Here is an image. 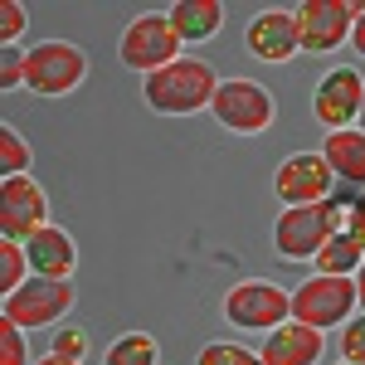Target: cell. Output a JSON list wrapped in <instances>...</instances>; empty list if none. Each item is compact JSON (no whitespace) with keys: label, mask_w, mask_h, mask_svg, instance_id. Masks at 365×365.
I'll return each mask as SVG.
<instances>
[{"label":"cell","mask_w":365,"mask_h":365,"mask_svg":"<svg viewBox=\"0 0 365 365\" xmlns=\"http://www.w3.org/2000/svg\"><path fill=\"white\" fill-rule=\"evenodd\" d=\"M220 83H225V78H220L205 58H175L170 68L141 78V98H146L151 113H161V117H195L200 108L215 103Z\"/></svg>","instance_id":"1"},{"label":"cell","mask_w":365,"mask_h":365,"mask_svg":"<svg viewBox=\"0 0 365 365\" xmlns=\"http://www.w3.org/2000/svg\"><path fill=\"white\" fill-rule=\"evenodd\" d=\"M346 229V200H322V205H292L273 225V249L287 263H317L327 239Z\"/></svg>","instance_id":"2"},{"label":"cell","mask_w":365,"mask_h":365,"mask_svg":"<svg viewBox=\"0 0 365 365\" xmlns=\"http://www.w3.org/2000/svg\"><path fill=\"white\" fill-rule=\"evenodd\" d=\"M185 44H180V34H175V25H170V15H161V10H141V15H132L127 25H122V39H117V58H122V68H137L141 78H151V73H161V68H170Z\"/></svg>","instance_id":"3"},{"label":"cell","mask_w":365,"mask_h":365,"mask_svg":"<svg viewBox=\"0 0 365 365\" xmlns=\"http://www.w3.org/2000/svg\"><path fill=\"white\" fill-rule=\"evenodd\" d=\"M88 78V54L73 39H44L25 49V88L39 98H68Z\"/></svg>","instance_id":"4"},{"label":"cell","mask_w":365,"mask_h":365,"mask_svg":"<svg viewBox=\"0 0 365 365\" xmlns=\"http://www.w3.org/2000/svg\"><path fill=\"white\" fill-rule=\"evenodd\" d=\"M361 307V292H356V278H331V273H312L292 287V322L302 327H346Z\"/></svg>","instance_id":"5"},{"label":"cell","mask_w":365,"mask_h":365,"mask_svg":"<svg viewBox=\"0 0 365 365\" xmlns=\"http://www.w3.org/2000/svg\"><path fill=\"white\" fill-rule=\"evenodd\" d=\"M225 322L239 327V331H273L282 322H292V292L278 287L268 278H249V282H234L225 292Z\"/></svg>","instance_id":"6"},{"label":"cell","mask_w":365,"mask_h":365,"mask_svg":"<svg viewBox=\"0 0 365 365\" xmlns=\"http://www.w3.org/2000/svg\"><path fill=\"white\" fill-rule=\"evenodd\" d=\"M210 113H215V122H220L225 132L258 137V132H268V127H273L278 103H273V93H268V88L253 83V78H225L220 93H215V103H210Z\"/></svg>","instance_id":"7"},{"label":"cell","mask_w":365,"mask_h":365,"mask_svg":"<svg viewBox=\"0 0 365 365\" xmlns=\"http://www.w3.org/2000/svg\"><path fill=\"white\" fill-rule=\"evenodd\" d=\"M73 302H78L73 282L29 278L25 287H15V292L5 297L0 317H5V322H15V327H25V331H44V327H58V322L73 312Z\"/></svg>","instance_id":"8"},{"label":"cell","mask_w":365,"mask_h":365,"mask_svg":"<svg viewBox=\"0 0 365 365\" xmlns=\"http://www.w3.org/2000/svg\"><path fill=\"white\" fill-rule=\"evenodd\" d=\"M365 5L356 0H302L292 15H297V39H302V54H331L351 39L356 15Z\"/></svg>","instance_id":"9"},{"label":"cell","mask_w":365,"mask_h":365,"mask_svg":"<svg viewBox=\"0 0 365 365\" xmlns=\"http://www.w3.org/2000/svg\"><path fill=\"white\" fill-rule=\"evenodd\" d=\"M49 225V195L34 175H5L0 180V239L25 244Z\"/></svg>","instance_id":"10"},{"label":"cell","mask_w":365,"mask_h":365,"mask_svg":"<svg viewBox=\"0 0 365 365\" xmlns=\"http://www.w3.org/2000/svg\"><path fill=\"white\" fill-rule=\"evenodd\" d=\"M336 190V170L327 166V156L322 151H297V156H287L273 175V195L292 210V205H322V200H331Z\"/></svg>","instance_id":"11"},{"label":"cell","mask_w":365,"mask_h":365,"mask_svg":"<svg viewBox=\"0 0 365 365\" xmlns=\"http://www.w3.org/2000/svg\"><path fill=\"white\" fill-rule=\"evenodd\" d=\"M365 113V78L356 68H331L317 93H312V117L327 127V132H346V127H356Z\"/></svg>","instance_id":"12"},{"label":"cell","mask_w":365,"mask_h":365,"mask_svg":"<svg viewBox=\"0 0 365 365\" xmlns=\"http://www.w3.org/2000/svg\"><path fill=\"white\" fill-rule=\"evenodd\" d=\"M253 58L263 63H287V58L302 54V39H297V15L292 10H258L253 15L249 34H244Z\"/></svg>","instance_id":"13"},{"label":"cell","mask_w":365,"mask_h":365,"mask_svg":"<svg viewBox=\"0 0 365 365\" xmlns=\"http://www.w3.org/2000/svg\"><path fill=\"white\" fill-rule=\"evenodd\" d=\"M258 356H263V365H317L327 356V331L302 327V322H282L263 336Z\"/></svg>","instance_id":"14"},{"label":"cell","mask_w":365,"mask_h":365,"mask_svg":"<svg viewBox=\"0 0 365 365\" xmlns=\"http://www.w3.org/2000/svg\"><path fill=\"white\" fill-rule=\"evenodd\" d=\"M29 253V268L34 278H58V282H73V268H78V249H73V234H63L58 225H44L34 239H25Z\"/></svg>","instance_id":"15"},{"label":"cell","mask_w":365,"mask_h":365,"mask_svg":"<svg viewBox=\"0 0 365 365\" xmlns=\"http://www.w3.org/2000/svg\"><path fill=\"white\" fill-rule=\"evenodd\" d=\"M166 15L175 25V34H180V44H205L225 25V5L220 0H175Z\"/></svg>","instance_id":"16"},{"label":"cell","mask_w":365,"mask_h":365,"mask_svg":"<svg viewBox=\"0 0 365 365\" xmlns=\"http://www.w3.org/2000/svg\"><path fill=\"white\" fill-rule=\"evenodd\" d=\"M322 156H327V166L336 170V180H351L356 190H365V132H361V127L327 132Z\"/></svg>","instance_id":"17"},{"label":"cell","mask_w":365,"mask_h":365,"mask_svg":"<svg viewBox=\"0 0 365 365\" xmlns=\"http://www.w3.org/2000/svg\"><path fill=\"white\" fill-rule=\"evenodd\" d=\"M361 263H365V244L356 234H346V229H336L327 239V249L317 253V273H331V278H356Z\"/></svg>","instance_id":"18"},{"label":"cell","mask_w":365,"mask_h":365,"mask_svg":"<svg viewBox=\"0 0 365 365\" xmlns=\"http://www.w3.org/2000/svg\"><path fill=\"white\" fill-rule=\"evenodd\" d=\"M156 336L151 331H122V336L108 346L103 365H156Z\"/></svg>","instance_id":"19"},{"label":"cell","mask_w":365,"mask_h":365,"mask_svg":"<svg viewBox=\"0 0 365 365\" xmlns=\"http://www.w3.org/2000/svg\"><path fill=\"white\" fill-rule=\"evenodd\" d=\"M34 278V268H29V253L25 244H10V239H0V292L10 297L15 287H25Z\"/></svg>","instance_id":"20"},{"label":"cell","mask_w":365,"mask_h":365,"mask_svg":"<svg viewBox=\"0 0 365 365\" xmlns=\"http://www.w3.org/2000/svg\"><path fill=\"white\" fill-rule=\"evenodd\" d=\"M29 161H34L29 141L5 122V127H0V170H5V175H29Z\"/></svg>","instance_id":"21"},{"label":"cell","mask_w":365,"mask_h":365,"mask_svg":"<svg viewBox=\"0 0 365 365\" xmlns=\"http://www.w3.org/2000/svg\"><path fill=\"white\" fill-rule=\"evenodd\" d=\"M195 365H263V356L244 351L239 341H210V346H200Z\"/></svg>","instance_id":"22"},{"label":"cell","mask_w":365,"mask_h":365,"mask_svg":"<svg viewBox=\"0 0 365 365\" xmlns=\"http://www.w3.org/2000/svg\"><path fill=\"white\" fill-rule=\"evenodd\" d=\"M0 365H34L25 346V327L5 322V317H0Z\"/></svg>","instance_id":"23"},{"label":"cell","mask_w":365,"mask_h":365,"mask_svg":"<svg viewBox=\"0 0 365 365\" xmlns=\"http://www.w3.org/2000/svg\"><path fill=\"white\" fill-rule=\"evenodd\" d=\"M29 29V10L20 5V0H5L0 5V44L5 49H20V34Z\"/></svg>","instance_id":"24"},{"label":"cell","mask_w":365,"mask_h":365,"mask_svg":"<svg viewBox=\"0 0 365 365\" xmlns=\"http://www.w3.org/2000/svg\"><path fill=\"white\" fill-rule=\"evenodd\" d=\"M88 346H93V341H88L83 327H58V331H54V356H63V361L83 365L88 361Z\"/></svg>","instance_id":"25"},{"label":"cell","mask_w":365,"mask_h":365,"mask_svg":"<svg viewBox=\"0 0 365 365\" xmlns=\"http://www.w3.org/2000/svg\"><path fill=\"white\" fill-rule=\"evenodd\" d=\"M341 361L365 365V312H356V317L341 327Z\"/></svg>","instance_id":"26"},{"label":"cell","mask_w":365,"mask_h":365,"mask_svg":"<svg viewBox=\"0 0 365 365\" xmlns=\"http://www.w3.org/2000/svg\"><path fill=\"white\" fill-rule=\"evenodd\" d=\"M0 83H5V93L25 88V49H5L0 54Z\"/></svg>","instance_id":"27"},{"label":"cell","mask_w":365,"mask_h":365,"mask_svg":"<svg viewBox=\"0 0 365 365\" xmlns=\"http://www.w3.org/2000/svg\"><path fill=\"white\" fill-rule=\"evenodd\" d=\"M346 234H356L365 244V190H356V200H346Z\"/></svg>","instance_id":"28"},{"label":"cell","mask_w":365,"mask_h":365,"mask_svg":"<svg viewBox=\"0 0 365 365\" xmlns=\"http://www.w3.org/2000/svg\"><path fill=\"white\" fill-rule=\"evenodd\" d=\"M351 44H356V54L365 58V10L356 15V29H351Z\"/></svg>","instance_id":"29"},{"label":"cell","mask_w":365,"mask_h":365,"mask_svg":"<svg viewBox=\"0 0 365 365\" xmlns=\"http://www.w3.org/2000/svg\"><path fill=\"white\" fill-rule=\"evenodd\" d=\"M34 365H78V361H63V356H54V351H49L44 361H34Z\"/></svg>","instance_id":"30"},{"label":"cell","mask_w":365,"mask_h":365,"mask_svg":"<svg viewBox=\"0 0 365 365\" xmlns=\"http://www.w3.org/2000/svg\"><path fill=\"white\" fill-rule=\"evenodd\" d=\"M356 292H361V312H365V263H361V273H356Z\"/></svg>","instance_id":"31"},{"label":"cell","mask_w":365,"mask_h":365,"mask_svg":"<svg viewBox=\"0 0 365 365\" xmlns=\"http://www.w3.org/2000/svg\"><path fill=\"white\" fill-rule=\"evenodd\" d=\"M356 127H361V132H365V113H361V122H356Z\"/></svg>","instance_id":"32"},{"label":"cell","mask_w":365,"mask_h":365,"mask_svg":"<svg viewBox=\"0 0 365 365\" xmlns=\"http://www.w3.org/2000/svg\"><path fill=\"white\" fill-rule=\"evenodd\" d=\"M341 365H351V361H341Z\"/></svg>","instance_id":"33"}]
</instances>
